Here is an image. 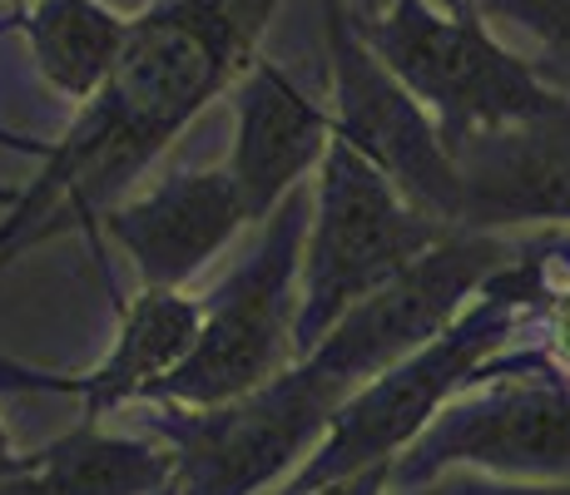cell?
<instances>
[{"instance_id":"cell-9","label":"cell","mask_w":570,"mask_h":495,"mask_svg":"<svg viewBox=\"0 0 570 495\" xmlns=\"http://www.w3.org/2000/svg\"><path fill=\"white\" fill-rule=\"evenodd\" d=\"M100 224L129 253L145 288H184L254 218L228 169H184L149 194L115 204Z\"/></svg>"},{"instance_id":"cell-6","label":"cell","mask_w":570,"mask_h":495,"mask_svg":"<svg viewBox=\"0 0 570 495\" xmlns=\"http://www.w3.org/2000/svg\"><path fill=\"white\" fill-rule=\"evenodd\" d=\"M525 244H531V234H487V228L446 234L402 278H392L367 303H357L308 357L293 362V377L303 382V392L317 406L337 416V406L353 392H363L372 377L436 343L476 303V293L521 258Z\"/></svg>"},{"instance_id":"cell-1","label":"cell","mask_w":570,"mask_h":495,"mask_svg":"<svg viewBox=\"0 0 570 495\" xmlns=\"http://www.w3.org/2000/svg\"><path fill=\"white\" fill-rule=\"evenodd\" d=\"M273 10L278 0H149L145 16L129 20L109 85L85 105L70 135L50 145L46 174L0 224V263L65 228L100 224L109 198L258 60V36Z\"/></svg>"},{"instance_id":"cell-8","label":"cell","mask_w":570,"mask_h":495,"mask_svg":"<svg viewBox=\"0 0 570 495\" xmlns=\"http://www.w3.org/2000/svg\"><path fill=\"white\" fill-rule=\"evenodd\" d=\"M327 75H333V139L357 149L377 174H387L412 208L446 228H462L466 184L442 125L357 36L343 0L323 6Z\"/></svg>"},{"instance_id":"cell-20","label":"cell","mask_w":570,"mask_h":495,"mask_svg":"<svg viewBox=\"0 0 570 495\" xmlns=\"http://www.w3.org/2000/svg\"><path fill=\"white\" fill-rule=\"evenodd\" d=\"M347 10H353V16H382V10L392 6V0H343Z\"/></svg>"},{"instance_id":"cell-13","label":"cell","mask_w":570,"mask_h":495,"mask_svg":"<svg viewBox=\"0 0 570 495\" xmlns=\"http://www.w3.org/2000/svg\"><path fill=\"white\" fill-rule=\"evenodd\" d=\"M179 471L174 446L159 436H109L100 422H80L70 436L20 456L0 495H164Z\"/></svg>"},{"instance_id":"cell-18","label":"cell","mask_w":570,"mask_h":495,"mask_svg":"<svg viewBox=\"0 0 570 495\" xmlns=\"http://www.w3.org/2000/svg\"><path fill=\"white\" fill-rule=\"evenodd\" d=\"M308 495H392V466H367L347 481H333L323 491H308Z\"/></svg>"},{"instance_id":"cell-11","label":"cell","mask_w":570,"mask_h":495,"mask_svg":"<svg viewBox=\"0 0 570 495\" xmlns=\"http://www.w3.org/2000/svg\"><path fill=\"white\" fill-rule=\"evenodd\" d=\"M333 145V109H323L283 65L258 60L234 85V159L228 174L238 179L248 218H268L308 169H323Z\"/></svg>"},{"instance_id":"cell-21","label":"cell","mask_w":570,"mask_h":495,"mask_svg":"<svg viewBox=\"0 0 570 495\" xmlns=\"http://www.w3.org/2000/svg\"><path fill=\"white\" fill-rule=\"evenodd\" d=\"M0 145H16V149H30V154H50V145H26V139H10L6 129H0Z\"/></svg>"},{"instance_id":"cell-15","label":"cell","mask_w":570,"mask_h":495,"mask_svg":"<svg viewBox=\"0 0 570 495\" xmlns=\"http://www.w3.org/2000/svg\"><path fill=\"white\" fill-rule=\"evenodd\" d=\"M471 6L531 36L541 55L531 65L546 75V85L570 95V0H471Z\"/></svg>"},{"instance_id":"cell-12","label":"cell","mask_w":570,"mask_h":495,"mask_svg":"<svg viewBox=\"0 0 570 495\" xmlns=\"http://www.w3.org/2000/svg\"><path fill=\"white\" fill-rule=\"evenodd\" d=\"M199 327H204V303L184 297L179 288H145L119 313L115 352L95 372H85V377H46V372H26L0 362V387L80 396L85 422H100L105 412H119L129 402H149V392L194 352Z\"/></svg>"},{"instance_id":"cell-2","label":"cell","mask_w":570,"mask_h":495,"mask_svg":"<svg viewBox=\"0 0 570 495\" xmlns=\"http://www.w3.org/2000/svg\"><path fill=\"white\" fill-rule=\"evenodd\" d=\"M556 238H561V228L531 234L521 258L511 268H501L436 343L402 357L397 367H387L363 392L347 396L337 406L327 436L313 446V456L303 461L298 476L283 481L278 495H308V491L333 486V481L357 476L367 466H392L436 422V412L452 396H462L491 357L507 352V343L517 337L525 317L535 307H546L551 268H556Z\"/></svg>"},{"instance_id":"cell-10","label":"cell","mask_w":570,"mask_h":495,"mask_svg":"<svg viewBox=\"0 0 570 495\" xmlns=\"http://www.w3.org/2000/svg\"><path fill=\"white\" fill-rule=\"evenodd\" d=\"M456 164L466 184L462 228L570 234V99L546 119L471 139Z\"/></svg>"},{"instance_id":"cell-19","label":"cell","mask_w":570,"mask_h":495,"mask_svg":"<svg viewBox=\"0 0 570 495\" xmlns=\"http://www.w3.org/2000/svg\"><path fill=\"white\" fill-rule=\"evenodd\" d=\"M20 466V456H16V446H10V436H6V426H0V476H10V471Z\"/></svg>"},{"instance_id":"cell-16","label":"cell","mask_w":570,"mask_h":495,"mask_svg":"<svg viewBox=\"0 0 570 495\" xmlns=\"http://www.w3.org/2000/svg\"><path fill=\"white\" fill-rule=\"evenodd\" d=\"M392 495H570V481H501V476H481V471H446V476L426 481V486Z\"/></svg>"},{"instance_id":"cell-14","label":"cell","mask_w":570,"mask_h":495,"mask_svg":"<svg viewBox=\"0 0 570 495\" xmlns=\"http://www.w3.org/2000/svg\"><path fill=\"white\" fill-rule=\"evenodd\" d=\"M40 80L70 105H90L109 85L129 40V20L100 0H36L16 16Z\"/></svg>"},{"instance_id":"cell-7","label":"cell","mask_w":570,"mask_h":495,"mask_svg":"<svg viewBox=\"0 0 570 495\" xmlns=\"http://www.w3.org/2000/svg\"><path fill=\"white\" fill-rule=\"evenodd\" d=\"M446 471L570 481V377L541 347L491 357L481 377L392 461V491L426 486Z\"/></svg>"},{"instance_id":"cell-5","label":"cell","mask_w":570,"mask_h":495,"mask_svg":"<svg viewBox=\"0 0 570 495\" xmlns=\"http://www.w3.org/2000/svg\"><path fill=\"white\" fill-rule=\"evenodd\" d=\"M446 234L456 228L412 208L387 174H377L357 149L333 139L317 169L313 228L303 248L298 357H308L357 303L402 278Z\"/></svg>"},{"instance_id":"cell-4","label":"cell","mask_w":570,"mask_h":495,"mask_svg":"<svg viewBox=\"0 0 570 495\" xmlns=\"http://www.w3.org/2000/svg\"><path fill=\"white\" fill-rule=\"evenodd\" d=\"M258 248L244 268L204 303V327L194 352L149 392L155 406L214 412L244 402L298 362V303L303 248H308V194L293 189L263 218Z\"/></svg>"},{"instance_id":"cell-17","label":"cell","mask_w":570,"mask_h":495,"mask_svg":"<svg viewBox=\"0 0 570 495\" xmlns=\"http://www.w3.org/2000/svg\"><path fill=\"white\" fill-rule=\"evenodd\" d=\"M561 268H570V234H561ZM541 313H546V347L541 352L570 377V278L566 283L551 278V293H546Z\"/></svg>"},{"instance_id":"cell-3","label":"cell","mask_w":570,"mask_h":495,"mask_svg":"<svg viewBox=\"0 0 570 495\" xmlns=\"http://www.w3.org/2000/svg\"><path fill=\"white\" fill-rule=\"evenodd\" d=\"M353 26L367 50L432 109L452 154L481 135L556 115L570 99L546 85L525 55L497 40L471 0H392L382 16H353Z\"/></svg>"}]
</instances>
